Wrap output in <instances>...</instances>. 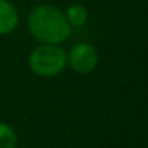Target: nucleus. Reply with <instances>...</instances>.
I'll list each match as a JSON object with an SVG mask.
<instances>
[{"label": "nucleus", "mask_w": 148, "mask_h": 148, "mask_svg": "<svg viewBox=\"0 0 148 148\" xmlns=\"http://www.w3.org/2000/svg\"><path fill=\"white\" fill-rule=\"evenodd\" d=\"M27 27L38 40L48 45H58L71 35L65 13L52 4L36 6L27 17Z\"/></svg>", "instance_id": "nucleus-1"}, {"label": "nucleus", "mask_w": 148, "mask_h": 148, "mask_svg": "<svg viewBox=\"0 0 148 148\" xmlns=\"http://www.w3.org/2000/svg\"><path fill=\"white\" fill-rule=\"evenodd\" d=\"M68 62V56L65 50L56 45H42L29 56V68L30 71L42 78H50L59 75Z\"/></svg>", "instance_id": "nucleus-2"}, {"label": "nucleus", "mask_w": 148, "mask_h": 148, "mask_svg": "<svg viewBox=\"0 0 148 148\" xmlns=\"http://www.w3.org/2000/svg\"><path fill=\"white\" fill-rule=\"evenodd\" d=\"M68 60L71 68L78 73H89L98 65V53L92 45L88 43H78L75 45L69 55Z\"/></svg>", "instance_id": "nucleus-3"}, {"label": "nucleus", "mask_w": 148, "mask_h": 148, "mask_svg": "<svg viewBox=\"0 0 148 148\" xmlns=\"http://www.w3.org/2000/svg\"><path fill=\"white\" fill-rule=\"evenodd\" d=\"M17 23L19 14L16 7L7 0H0V36L12 33Z\"/></svg>", "instance_id": "nucleus-4"}, {"label": "nucleus", "mask_w": 148, "mask_h": 148, "mask_svg": "<svg viewBox=\"0 0 148 148\" xmlns=\"http://www.w3.org/2000/svg\"><path fill=\"white\" fill-rule=\"evenodd\" d=\"M66 20L72 26H82L88 20V9L84 4H72L66 9Z\"/></svg>", "instance_id": "nucleus-5"}, {"label": "nucleus", "mask_w": 148, "mask_h": 148, "mask_svg": "<svg viewBox=\"0 0 148 148\" xmlns=\"http://www.w3.org/2000/svg\"><path fill=\"white\" fill-rule=\"evenodd\" d=\"M17 137L14 130L4 122H0V148H16Z\"/></svg>", "instance_id": "nucleus-6"}]
</instances>
